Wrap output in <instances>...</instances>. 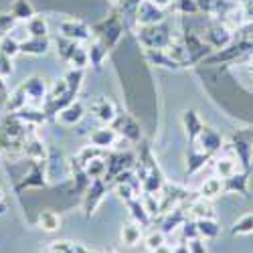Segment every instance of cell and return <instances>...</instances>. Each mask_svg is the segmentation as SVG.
<instances>
[{
  "label": "cell",
  "mask_w": 253,
  "mask_h": 253,
  "mask_svg": "<svg viewBox=\"0 0 253 253\" xmlns=\"http://www.w3.org/2000/svg\"><path fill=\"white\" fill-rule=\"evenodd\" d=\"M23 89L27 91V97L39 99V97H43V95H45V83L41 81L39 77H33V79H29V81L25 83Z\"/></svg>",
  "instance_id": "7402d4cb"
},
{
  "label": "cell",
  "mask_w": 253,
  "mask_h": 253,
  "mask_svg": "<svg viewBox=\"0 0 253 253\" xmlns=\"http://www.w3.org/2000/svg\"><path fill=\"white\" fill-rule=\"evenodd\" d=\"M105 172H108V162H103V158H93L87 166H85V174L89 176V178H101Z\"/></svg>",
  "instance_id": "ffe728a7"
},
{
  "label": "cell",
  "mask_w": 253,
  "mask_h": 253,
  "mask_svg": "<svg viewBox=\"0 0 253 253\" xmlns=\"http://www.w3.org/2000/svg\"><path fill=\"white\" fill-rule=\"evenodd\" d=\"M57 114H59L57 120H59L61 124L73 126V124H77V122L83 118V114H85V108H83L81 101H73V103H69L67 108H63V110L57 112Z\"/></svg>",
  "instance_id": "ba28073f"
},
{
  "label": "cell",
  "mask_w": 253,
  "mask_h": 253,
  "mask_svg": "<svg viewBox=\"0 0 253 253\" xmlns=\"http://www.w3.org/2000/svg\"><path fill=\"white\" fill-rule=\"evenodd\" d=\"M233 152L237 154L241 166L245 170H249V162H251V152H253V132H237L233 134V142L229 144Z\"/></svg>",
  "instance_id": "6da1fadb"
},
{
  "label": "cell",
  "mask_w": 253,
  "mask_h": 253,
  "mask_svg": "<svg viewBox=\"0 0 253 253\" xmlns=\"http://www.w3.org/2000/svg\"><path fill=\"white\" fill-rule=\"evenodd\" d=\"M105 53H108V49H105V45H93L91 47V51H89V59L93 61V65L95 67H99L101 65V59L105 57Z\"/></svg>",
  "instance_id": "f546056e"
},
{
  "label": "cell",
  "mask_w": 253,
  "mask_h": 253,
  "mask_svg": "<svg viewBox=\"0 0 253 253\" xmlns=\"http://www.w3.org/2000/svg\"><path fill=\"white\" fill-rule=\"evenodd\" d=\"M0 53L14 57L16 53H20V41H16L14 37H2V41H0Z\"/></svg>",
  "instance_id": "603a6c76"
},
{
  "label": "cell",
  "mask_w": 253,
  "mask_h": 253,
  "mask_svg": "<svg viewBox=\"0 0 253 253\" xmlns=\"http://www.w3.org/2000/svg\"><path fill=\"white\" fill-rule=\"evenodd\" d=\"M67 85H69V91L73 93V91H77L79 87H81V79H83V71L81 69H71L69 73H67Z\"/></svg>",
  "instance_id": "f1b7e54d"
},
{
  "label": "cell",
  "mask_w": 253,
  "mask_h": 253,
  "mask_svg": "<svg viewBox=\"0 0 253 253\" xmlns=\"http://www.w3.org/2000/svg\"><path fill=\"white\" fill-rule=\"evenodd\" d=\"M239 166H241V162H239V158H237V154L233 152V148H225V154L217 160V164H215V168H217V174L225 180V178H231V176H235L237 172H239Z\"/></svg>",
  "instance_id": "7a4b0ae2"
},
{
  "label": "cell",
  "mask_w": 253,
  "mask_h": 253,
  "mask_svg": "<svg viewBox=\"0 0 253 253\" xmlns=\"http://www.w3.org/2000/svg\"><path fill=\"white\" fill-rule=\"evenodd\" d=\"M197 142H199L201 150H203L205 154H213L215 150H219L221 146H223L221 136H219L215 130H211V128H203V132H201V136L197 138Z\"/></svg>",
  "instance_id": "5b68a950"
},
{
  "label": "cell",
  "mask_w": 253,
  "mask_h": 253,
  "mask_svg": "<svg viewBox=\"0 0 253 253\" xmlns=\"http://www.w3.org/2000/svg\"><path fill=\"white\" fill-rule=\"evenodd\" d=\"M122 241L128 247L138 245L142 241V227L138 223H126L122 227Z\"/></svg>",
  "instance_id": "7c38bea8"
},
{
  "label": "cell",
  "mask_w": 253,
  "mask_h": 253,
  "mask_svg": "<svg viewBox=\"0 0 253 253\" xmlns=\"http://www.w3.org/2000/svg\"><path fill=\"white\" fill-rule=\"evenodd\" d=\"M223 191H225V182H223V178H219V176H211V178H207V180L203 182V186H201V197H203V199H209V201H213V199H217Z\"/></svg>",
  "instance_id": "8fae6325"
},
{
  "label": "cell",
  "mask_w": 253,
  "mask_h": 253,
  "mask_svg": "<svg viewBox=\"0 0 253 253\" xmlns=\"http://www.w3.org/2000/svg\"><path fill=\"white\" fill-rule=\"evenodd\" d=\"M87 59H89V53L83 51L81 47H77V49L73 51V55L69 57V61L73 63L75 69H83V67H85V65H87Z\"/></svg>",
  "instance_id": "83f0119b"
},
{
  "label": "cell",
  "mask_w": 253,
  "mask_h": 253,
  "mask_svg": "<svg viewBox=\"0 0 253 253\" xmlns=\"http://www.w3.org/2000/svg\"><path fill=\"white\" fill-rule=\"evenodd\" d=\"M197 229H199V237H205V239H215L221 233V227L215 219H199Z\"/></svg>",
  "instance_id": "4fadbf2b"
},
{
  "label": "cell",
  "mask_w": 253,
  "mask_h": 253,
  "mask_svg": "<svg viewBox=\"0 0 253 253\" xmlns=\"http://www.w3.org/2000/svg\"><path fill=\"white\" fill-rule=\"evenodd\" d=\"M188 217L199 221V219H215V211H213V205H211L209 199H197L191 203L188 207Z\"/></svg>",
  "instance_id": "8992f818"
},
{
  "label": "cell",
  "mask_w": 253,
  "mask_h": 253,
  "mask_svg": "<svg viewBox=\"0 0 253 253\" xmlns=\"http://www.w3.org/2000/svg\"><path fill=\"white\" fill-rule=\"evenodd\" d=\"M152 253H172V249L168 247V245H160V247H158V249H154Z\"/></svg>",
  "instance_id": "d590c367"
},
{
  "label": "cell",
  "mask_w": 253,
  "mask_h": 253,
  "mask_svg": "<svg viewBox=\"0 0 253 253\" xmlns=\"http://www.w3.org/2000/svg\"><path fill=\"white\" fill-rule=\"evenodd\" d=\"M39 225H41V229L53 233V231H57L61 227V217L57 213H53V211H45V213L39 215Z\"/></svg>",
  "instance_id": "e0dca14e"
},
{
  "label": "cell",
  "mask_w": 253,
  "mask_h": 253,
  "mask_svg": "<svg viewBox=\"0 0 253 253\" xmlns=\"http://www.w3.org/2000/svg\"><path fill=\"white\" fill-rule=\"evenodd\" d=\"M116 193H118V197H120L124 203H130V201H134V199H136V191H134V188H132L128 182H126L124 178L118 182Z\"/></svg>",
  "instance_id": "4316f807"
},
{
  "label": "cell",
  "mask_w": 253,
  "mask_h": 253,
  "mask_svg": "<svg viewBox=\"0 0 253 253\" xmlns=\"http://www.w3.org/2000/svg\"><path fill=\"white\" fill-rule=\"evenodd\" d=\"M12 73V57L4 55V53H0V77H6Z\"/></svg>",
  "instance_id": "1f68e13d"
},
{
  "label": "cell",
  "mask_w": 253,
  "mask_h": 253,
  "mask_svg": "<svg viewBox=\"0 0 253 253\" xmlns=\"http://www.w3.org/2000/svg\"><path fill=\"white\" fill-rule=\"evenodd\" d=\"M184 126H186L188 138H191L193 142H197V138L201 136V132H203V128H205V126L201 124V120H199V116H197L195 112H186V114H184Z\"/></svg>",
  "instance_id": "5bb4252c"
},
{
  "label": "cell",
  "mask_w": 253,
  "mask_h": 253,
  "mask_svg": "<svg viewBox=\"0 0 253 253\" xmlns=\"http://www.w3.org/2000/svg\"><path fill=\"white\" fill-rule=\"evenodd\" d=\"M144 245H146V249H148V251H154L160 245H164V231L162 229L160 231H150L148 237L144 239Z\"/></svg>",
  "instance_id": "484cf974"
},
{
  "label": "cell",
  "mask_w": 253,
  "mask_h": 253,
  "mask_svg": "<svg viewBox=\"0 0 253 253\" xmlns=\"http://www.w3.org/2000/svg\"><path fill=\"white\" fill-rule=\"evenodd\" d=\"M128 207L132 209V217L138 221V225H148L150 223V219H152V215L146 211V207H144V203H140V201H130L128 203Z\"/></svg>",
  "instance_id": "ac0fdd59"
},
{
  "label": "cell",
  "mask_w": 253,
  "mask_h": 253,
  "mask_svg": "<svg viewBox=\"0 0 253 253\" xmlns=\"http://www.w3.org/2000/svg\"><path fill=\"white\" fill-rule=\"evenodd\" d=\"M49 49V41L47 37H33L27 41H20V53H29V55H43Z\"/></svg>",
  "instance_id": "30bf717a"
},
{
  "label": "cell",
  "mask_w": 253,
  "mask_h": 253,
  "mask_svg": "<svg viewBox=\"0 0 253 253\" xmlns=\"http://www.w3.org/2000/svg\"><path fill=\"white\" fill-rule=\"evenodd\" d=\"M91 110L99 122H114L116 120V108L108 97H97L91 103Z\"/></svg>",
  "instance_id": "52a82bcc"
},
{
  "label": "cell",
  "mask_w": 253,
  "mask_h": 253,
  "mask_svg": "<svg viewBox=\"0 0 253 253\" xmlns=\"http://www.w3.org/2000/svg\"><path fill=\"white\" fill-rule=\"evenodd\" d=\"M138 20L144 27H152L162 20V8L156 6L154 2H150V0H144L138 6Z\"/></svg>",
  "instance_id": "3957f363"
},
{
  "label": "cell",
  "mask_w": 253,
  "mask_h": 253,
  "mask_svg": "<svg viewBox=\"0 0 253 253\" xmlns=\"http://www.w3.org/2000/svg\"><path fill=\"white\" fill-rule=\"evenodd\" d=\"M89 140H91V146L103 150V148H110V146H114V142L118 140V132L112 130V128H99V130L91 132Z\"/></svg>",
  "instance_id": "9c48e42d"
},
{
  "label": "cell",
  "mask_w": 253,
  "mask_h": 253,
  "mask_svg": "<svg viewBox=\"0 0 253 253\" xmlns=\"http://www.w3.org/2000/svg\"><path fill=\"white\" fill-rule=\"evenodd\" d=\"M184 221H186V217L180 213L178 209H174L172 211V215H168V219L164 221V233H170V231H174L178 225H184Z\"/></svg>",
  "instance_id": "d4e9b609"
},
{
  "label": "cell",
  "mask_w": 253,
  "mask_h": 253,
  "mask_svg": "<svg viewBox=\"0 0 253 253\" xmlns=\"http://www.w3.org/2000/svg\"><path fill=\"white\" fill-rule=\"evenodd\" d=\"M12 16L14 18H23V20H29L33 18V8L27 0H16L14 6H12Z\"/></svg>",
  "instance_id": "cb8c5ba5"
},
{
  "label": "cell",
  "mask_w": 253,
  "mask_h": 253,
  "mask_svg": "<svg viewBox=\"0 0 253 253\" xmlns=\"http://www.w3.org/2000/svg\"><path fill=\"white\" fill-rule=\"evenodd\" d=\"M25 152H27V156L29 158H33V160H43L45 158V146H43V142H41L39 138H31L29 142H27V146H25Z\"/></svg>",
  "instance_id": "44dd1931"
},
{
  "label": "cell",
  "mask_w": 253,
  "mask_h": 253,
  "mask_svg": "<svg viewBox=\"0 0 253 253\" xmlns=\"http://www.w3.org/2000/svg\"><path fill=\"white\" fill-rule=\"evenodd\" d=\"M150 2H154L156 6H160V8H164V6H168L172 2V0H150Z\"/></svg>",
  "instance_id": "e575fe53"
},
{
  "label": "cell",
  "mask_w": 253,
  "mask_h": 253,
  "mask_svg": "<svg viewBox=\"0 0 253 253\" xmlns=\"http://www.w3.org/2000/svg\"><path fill=\"white\" fill-rule=\"evenodd\" d=\"M231 233L233 235H249L253 233V213H247L243 217H239L233 227H231Z\"/></svg>",
  "instance_id": "2e32d148"
},
{
  "label": "cell",
  "mask_w": 253,
  "mask_h": 253,
  "mask_svg": "<svg viewBox=\"0 0 253 253\" xmlns=\"http://www.w3.org/2000/svg\"><path fill=\"white\" fill-rule=\"evenodd\" d=\"M61 35L69 41H85L89 39V29L81 20H65V23H61Z\"/></svg>",
  "instance_id": "277c9868"
},
{
  "label": "cell",
  "mask_w": 253,
  "mask_h": 253,
  "mask_svg": "<svg viewBox=\"0 0 253 253\" xmlns=\"http://www.w3.org/2000/svg\"><path fill=\"white\" fill-rule=\"evenodd\" d=\"M172 253H188V245H186V241L178 243V245L172 249Z\"/></svg>",
  "instance_id": "836d02e7"
},
{
  "label": "cell",
  "mask_w": 253,
  "mask_h": 253,
  "mask_svg": "<svg viewBox=\"0 0 253 253\" xmlns=\"http://www.w3.org/2000/svg\"><path fill=\"white\" fill-rule=\"evenodd\" d=\"M14 25V16H6V14H0V37H6V31L12 29Z\"/></svg>",
  "instance_id": "d6a6232c"
},
{
  "label": "cell",
  "mask_w": 253,
  "mask_h": 253,
  "mask_svg": "<svg viewBox=\"0 0 253 253\" xmlns=\"http://www.w3.org/2000/svg\"><path fill=\"white\" fill-rule=\"evenodd\" d=\"M225 191L229 193H239V195H245L247 193V174H235V176H231V178H225Z\"/></svg>",
  "instance_id": "9a60e30c"
},
{
  "label": "cell",
  "mask_w": 253,
  "mask_h": 253,
  "mask_svg": "<svg viewBox=\"0 0 253 253\" xmlns=\"http://www.w3.org/2000/svg\"><path fill=\"white\" fill-rule=\"evenodd\" d=\"M2 201H4V193H2V191H0V203H2Z\"/></svg>",
  "instance_id": "8d00e7d4"
},
{
  "label": "cell",
  "mask_w": 253,
  "mask_h": 253,
  "mask_svg": "<svg viewBox=\"0 0 253 253\" xmlns=\"http://www.w3.org/2000/svg\"><path fill=\"white\" fill-rule=\"evenodd\" d=\"M27 31L31 33V37H47V20L43 16H33L29 18V23H27Z\"/></svg>",
  "instance_id": "d6986e66"
},
{
  "label": "cell",
  "mask_w": 253,
  "mask_h": 253,
  "mask_svg": "<svg viewBox=\"0 0 253 253\" xmlns=\"http://www.w3.org/2000/svg\"><path fill=\"white\" fill-rule=\"evenodd\" d=\"M186 245H188V253H209V251H207V245H205V241H203V237L188 239Z\"/></svg>",
  "instance_id": "4dcf8cb0"
}]
</instances>
